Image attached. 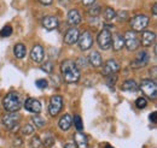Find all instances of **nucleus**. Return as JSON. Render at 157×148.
<instances>
[{
	"mask_svg": "<svg viewBox=\"0 0 157 148\" xmlns=\"http://www.w3.org/2000/svg\"><path fill=\"white\" fill-rule=\"evenodd\" d=\"M60 71L63 76V81L65 83H75L80 80V69L73 60H64L60 64Z\"/></svg>",
	"mask_w": 157,
	"mask_h": 148,
	"instance_id": "1",
	"label": "nucleus"
},
{
	"mask_svg": "<svg viewBox=\"0 0 157 148\" xmlns=\"http://www.w3.org/2000/svg\"><path fill=\"white\" fill-rule=\"evenodd\" d=\"M21 98L18 95V93L16 92H11L9 93L4 100H2V105H4V109L10 113H13V112H17L21 107Z\"/></svg>",
	"mask_w": 157,
	"mask_h": 148,
	"instance_id": "2",
	"label": "nucleus"
},
{
	"mask_svg": "<svg viewBox=\"0 0 157 148\" xmlns=\"http://www.w3.org/2000/svg\"><path fill=\"white\" fill-rule=\"evenodd\" d=\"M140 91L150 99H156L157 96V86L156 82L152 80H143L140 83Z\"/></svg>",
	"mask_w": 157,
	"mask_h": 148,
	"instance_id": "3",
	"label": "nucleus"
},
{
	"mask_svg": "<svg viewBox=\"0 0 157 148\" xmlns=\"http://www.w3.org/2000/svg\"><path fill=\"white\" fill-rule=\"evenodd\" d=\"M149 17L145 15H137L129 20V24L134 31H141L149 25Z\"/></svg>",
	"mask_w": 157,
	"mask_h": 148,
	"instance_id": "4",
	"label": "nucleus"
},
{
	"mask_svg": "<svg viewBox=\"0 0 157 148\" xmlns=\"http://www.w3.org/2000/svg\"><path fill=\"white\" fill-rule=\"evenodd\" d=\"M123 40H124V46L127 47L128 51H136L140 42H139V39H138L137 34L134 31H127L123 36Z\"/></svg>",
	"mask_w": 157,
	"mask_h": 148,
	"instance_id": "5",
	"label": "nucleus"
},
{
	"mask_svg": "<svg viewBox=\"0 0 157 148\" xmlns=\"http://www.w3.org/2000/svg\"><path fill=\"white\" fill-rule=\"evenodd\" d=\"M111 33L108 30V29H103L100 33L98 34L97 37V41H98L99 47L104 51L109 50L111 47Z\"/></svg>",
	"mask_w": 157,
	"mask_h": 148,
	"instance_id": "6",
	"label": "nucleus"
},
{
	"mask_svg": "<svg viewBox=\"0 0 157 148\" xmlns=\"http://www.w3.org/2000/svg\"><path fill=\"white\" fill-rule=\"evenodd\" d=\"M63 107V98L60 95H53L50 100V106H48V112L52 117H56Z\"/></svg>",
	"mask_w": 157,
	"mask_h": 148,
	"instance_id": "7",
	"label": "nucleus"
},
{
	"mask_svg": "<svg viewBox=\"0 0 157 148\" xmlns=\"http://www.w3.org/2000/svg\"><path fill=\"white\" fill-rule=\"evenodd\" d=\"M78 47L82 50V51H87L92 47L93 45V39H92V35L90 31H83L78 35Z\"/></svg>",
	"mask_w": 157,
	"mask_h": 148,
	"instance_id": "8",
	"label": "nucleus"
},
{
	"mask_svg": "<svg viewBox=\"0 0 157 148\" xmlns=\"http://www.w3.org/2000/svg\"><path fill=\"white\" fill-rule=\"evenodd\" d=\"M18 122H20V116L16 114L15 112L13 113H9V114L2 117V124L6 127L7 130L15 129V127L18 125Z\"/></svg>",
	"mask_w": 157,
	"mask_h": 148,
	"instance_id": "9",
	"label": "nucleus"
},
{
	"mask_svg": "<svg viewBox=\"0 0 157 148\" xmlns=\"http://www.w3.org/2000/svg\"><path fill=\"white\" fill-rule=\"evenodd\" d=\"M120 70V65L115 60V59H109L104 66H103V71H101V75L104 76H110V75H116Z\"/></svg>",
	"mask_w": 157,
	"mask_h": 148,
	"instance_id": "10",
	"label": "nucleus"
},
{
	"mask_svg": "<svg viewBox=\"0 0 157 148\" xmlns=\"http://www.w3.org/2000/svg\"><path fill=\"white\" fill-rule=\"evenodd\" d=\"M149 59H150L149 53H147V52H145V51H141V52H139V53H138V56L136 57V59L132 61L131 66H132L133 69H140V68H144V66L149 63Z\"/></svg>",
	"mask_w": 157,
	"mask_h": 148,
	"instance_id": "11",
	"label": "nucleus"
},
{
	"mask_svg": "<svg viewBox=\"0 0 157 148\" xmlns=\"http://www.w3.org/2000/svg\"><path fill=\"white\" fill-rule=\"evenodd\" d=\"M24 107L28 112H32L35 114H39L41 112V104L38 99H34V98H28L24 102Z\"/></svg>",
	"mask_w": 157,
	"mask_h": 148,
	"instance_id": "12",
	"label": "nucleus"
},
{
	"mask_svg": "<svg viewBox=\"0 0 157 148\" xmlns=\"http://www.w3.org/2000/svg\"><path fill=\"white\" fill-rule=\"evenodd\" d=\"M156 41V34L151 30H145L141 34V45L144 47H150Z\"/></svg>",
	"mask_w": 157,
	"mask_h": 148,
	"instance_id": "13",
	"label": "nucleus"
},
{
	"mask_svg": "<svg viewBox=\"0 0 157 148\" xmlns=\"http://www.w3.org/2000/svg\"><path fill=\"white\" fill-rule=\"evenodd\" d=\"M78 35H80V33H78V30L76 28H70L67 31L65 36H64V42L67 45H69V46L70 45H74V43H78Z\"/></svg>",
	"mask_w": 157,
	"mask_h": 148,
	"instance_id": "14",
	"label": "nucleus"
},
{
	"mask_svg": "<svg viewBox=\"0 0 157 148\" xmlns=\"http://www.w3.org/2000/svg\"><path fill=\"white\" fill-rule=\"evenodd\" d=\"M30 58L34 63L40 64L44 60V48H42V46H40V45L33 46L32 52H30Z\"/></svg>",
	"mask_w": 157,
	"mask_h": 148,
	"instance_id": "15",
	"label": "nucleus"
},
{
	"mask_svg": "<svg viewBox=\"0 0 157 148\" xmlns=\"http://www.w3.org/2000/svg\"><path fill=\"white\" fill-rule=\"evenodd\" d=\"M67 20H68V24L71 25V27H75V25H78L81 23V15L78 10H70L68 12V17H67Z\"/></svg>",
	"mask_w": 157,
	"mask_h": 148,
	"instance_id": "16",
	"label": "nucleus"
},
{
	"mask_svg": "<svg viewBox=\"0 0 157 148\" xmlns=\"http://www.w3.org/2000/svg\"><path fill=\"white\" fill-rule=\"evenodd\" d=\"M42 25L47 29V30H53L56 28H58L59 22L58 18L55 17V16H47L42 19Z\"/></svg>",
	"mask_w": 157,
	"mask_h": 148,
	"instance_id": "17",
	"label": "nucleus"
},
{
	"mask_svg": "<svg viewBox=\"0 0 157 148\" xmlns=\"http://www.w3.org/2000/svg\"><path fill=\"white\" fill-rule=\"evenodd\" d=\"M111 46H113V50L115 52H118V51H121L123 48L124 40H123V36L120 33H115L114 37H111Z\"/></svg>",
	"mask_w": 157,
	"mask_h": 148,
	"instance_id": "18",
	"label": "nucleus"
},
{
	"mask_svg": "<svg viewBox=\"0 0 157 148\" xmlns=\"http://www.w3.org/2000/svg\"><path fill=\"white\" fill-rule=\"evenodd\" d=\"M71 124H73V118H71V116H70V114H68V113L63 114V116L60 117V119H59V122H58L59 128L63 130V131H67V130L70 129Z\"/></svg>",
	"mask_w": 157,
	"mask_h": 148,
	"instance_id": "19",
	"label": "nucleus"
},
{
	"mask_svg": "<svg viewBox=\"0 0 157 148\" xmlns=\"http://www.w3.org/2000/svg\"><path fill=\"white\" fill-rule=\"evenodd\" d=\"M75 140V145L78 146V148H88V140L86 137V135H83L82 132H76L74 136Z\"/></svg>",
	"mask_w": 157,
	"mask_h": 148,
	"instance_id": "20",
	"label": "nucleus"
},
{
	"mask_svg": "<svg viewBox=\"0 0 157 148\" xmlns=\"http://www.w3.org/2000/svg\"><path fill=\"white\" fill-rule=\"evenodd\" d=\"M88 61H90V64H91L92 66H94V68H99V66L103 64V59H101L100 53H99V52H96V51L91 52V54L88 57Z\"/></svg>",
	"mask_w": 157,
	"mask_h": 148,
	"instance_id": "21",
	"label": "nucleus"
},
{
	"mask_svg": "<svg viewBox=\"0 0 157 148\" xmlns=\"http://www.w3.org/2000/svg\"><path fill=\"white\" fill-rule=\"evenodd\" d=\"M13 54L16 58H18V59H23L25 54H27V48H25V46L23 45V43H17V45H15V47H13Z\"/></svg>",
	"mask_w": 157,
	"mask_h": 148,
	"instance_id": "22",
	"label": "nucleus"
},
{
	"mask_svg": "<svg viewBox=\"0 0 157 148\" xmlns=\"http://www.w3.org/2000/svg\"><path fill=\"white\" fill-rule=\"evenodd\" d=\"M122 91L136 93V92H138V84L136 83V81H133V80H127V81L122 84Z\"/></svg>",
	"mask_w": 157,
	"mask_h": 148,
	"instance_id": "23",
	"label": "nucleus"
},
{
	"mask_svg": "<svg viewBox=\"0 0 157 148\" xmlns=\"http://www.w3.org/2000/svg\"><path fill=\"white\" fill-rule=\"evenodd\" d=\"M103 16H104V18L106 19V20H111L113 18L116 17V12L111 7H105L104 11H103Z\"/></svg>",
	"mask_w": 157,
	"mask_h": 148,
	"instance_id": "24",
	"label": "nucleus"
},
{
	"mask_svg": "<svg viewBox=\"0 0 157 148\" xmlns=\"http://www.w3.org/2000/svg\"><path fill=\"white\" fill-rule=\"evenodd\" d=\"M13 33V29L11 25H5L1 30H0V36L1 37H9Z\"/></svg>",
	"mask_w": 157,
	"mask_h": 148,
	"instance_id": "25",
	"label": "nucleus"
},
{
	"mask_svg": "<svg viewBox=\"0 0 157 148\" xmlns=\"http://www.w3.org/2000/svg\"><path fill=\"white\" fill-rule=\"evenodd\" d=\"M41 70L46 74H51L53 71V63L52 61H45V64L41 65Z\"/></svg>",
	"mask_w": 157,
	"mask_h": 148,
	"instance_id": "26",
	"label": "nucleus"
},
{
	"mask_svg": "<svg viewBox=\"0 0 157 148\" xmlns=\"http://www.w3.org/2000/svg\"><path fill=\"white\" fill-rule=\"evenodd\" d=\"M74 125H75V128L78 131H82L83 130V123H82V119H81V117L80 116H74Z\"/></svg>",
	"mask_w": 157,
	"mask_h": 148,
	"instance_id": "27",
	"label": "nucleus"
},
{
	"mask_svg": "<svg viewBox=\"0 0 157 148\" xmlns=\"http://www.w3.org/2000/svg\"><path fill=\"white\" fill-rule=\"evenodd\" d=\"M32 120H33V123L35 124V127L36 128H42L44 125H45V119L44 118H41V117H39V116H34L33 118H32Z\"/></svg>",
	"mask_w": 157,
	"mask_h": 148,
	"instance_id": "28",
	"label": "nucleus"
},
{
	"mask_svg": "<svg viewBox=\"0 0 157 148\" xmlns=\"http://www.w3.org/2000/svg\"><path fill=\"white\" fill-rule=\"evenodd\" d=\"M42 146V142H41V140H40L39 136H34L33 139H32V141H30V147L32 148H40Z\"/></svg>",
	"mask_w": 157,
	"mask_h": 148,
	"instance_id": "29",
	"label": "nucleus"
},
{
	"mask_svg": "<svg viewBox=\"0 0 157 148\" xmlns=\"http://www.w3.org/2000/svg\"><path fill=\"white\" fill-rule=\"evenodd\" d=\"M136 105H137L138 109H145L147 106V101L145 98H138L136 100Z\"/></svg>",
	"mask_w": 157,
	"mask_h": 148,
	"instance_id": "30",
	"label": "nucleus"
},
{
	"mask_svg": "<svg viewBox=\"0 0 157 148\" xmlns=\"http://www.w3.org/2000/svg\"><path fill=\"white\" fill-rule=\"evenodd\" d=\"M34 127L33 125H30V124H25L24 127H23V129H22V132L24 134V135H32L33 132H34Z\"/></svg>",
	"mask_w": 157,
	"mask_h": 148,
	"instance_id": "31",
	"label": "nucleus"
},
{
	"mask_svg": "<svg viewBox=\"0 0 157 148\" xmlns=\"http://www.w3.org/2000/svg\"><path fill=\"white\" fill-rule=\"evenodd\" d=\"M35 86L40 88V89H45L47 86H48V82H47V80H38L36 82H35Z\"/></svg>",
	"mask_w": 157,
	"mask_h": 148,
	"instance_id": "32",
	"label": "nucleus"
},
{
	"mask_svg": "<svg viewBox=\"0 0 157 148\" xmlns=\"http://www.w3.org/2000/svg\"><path fill=\"white\" fill-rule=\"evenodd\" d=\"M116 16H117L118 20L124 22V20H127V18H128V12L127 11H120L118 13H116Z\"/></svg>",
	"mask_w": 157,
	"mask_h": 148,
	"instance_id": "33",
	"label": "nucleus"
},
{
	"mask_svg": "<svg viewBox=\"0 0 157 148\" xmlns=\"http://www.w3.org/2000/svg\"><path fill=\"white\" fill-rule=\"evenodd\" d=\"M116 80H117L116 75H110V76H108V81H106V84H108L109 87H111V86H114V84L116 83Z\"/></svg>",
	"mask_w": 157,
	"mask_h": 148,
	"instance_id": "34",
	"label": "nucleus"
},
{
	"mask_svg": "<svg viewBox=\"0 0 157 148\" xmlns=\"http://www.w3.org/2000/svg\"><path fill=\"white\" fill-rule=\"evenodd\" d=\"M42 145L44 146H46V147H51V146H53L55 145V139L53 137H46L45 140H44V142H42Z\"/></svg>",
	"mask_w": 157,
	"mask_h": 148,
	"instance_id": "35",
	"label": "nucleus"
},
{
	"mask_svg": "<svg viewBox=\"0 0 157 148\" xmlns=\"http://www.w3.org/2000/svg\"><path fill=\"white\" fill-rule=\"evenodd\" d=\"M99 12H100V6H98V5H96L94 9H93V7L90 9V15H91V16H98Z\"/></svg>",
	"mask_w": 157,
	"mask_h": 148,
	"instance_id": "36",
	"label": "nucleus"
},
{
	"mask_svg": "<svg viewBox=\"0 0 157 148\" xmlns=\"http://www.w3.org/2000/svg\"><path fill=\"white\" fill-rule=\"evenodd\" d=\"M96 0H81V2L85 5V6H90V5H93Z\"/></svg>",
	"mask_w": 157,
	"mask_h": 148,
	"instance_id": "37",
	"label": "nucleus"
},
{
	"mask_svg": "<svg viewBox=\"0 0 157 148\" xmlns=\"http://www.w3.org/2000/svg\"><path fill=\"white\" fill-rule=\"evenodd\" d=\"M39 1L42 4V5H45V6H50V5L52 4L53 0H39Z\"/></svg>",
	"mask_w": 157,
	"mask_h": 148,
	"instance_id": "38",
	"label": "nucleus"
},
{
	"mask_svg": "<svg viewBox=\"0 0 157 148\" xmlns=\"http://www.w3.org/2000/svg\"><path fill=\"white\" fill-rule=\"evenodd\" d=\"M156 117H157V113L156 112H152V113L150 114V120L155 123V122H156Z\"/></svg>",
	"mask_w": 157,
	"mask_h": 148,
	"instance_id": "39",
	"label": "nucleus"
},
{
	"mask_svg": "<svg viewBox=\"0 0 157 148\" xmlns=\"http://www.w3.org/2000/svg\"><path fill=\"white\" fill-rule=\"evenodd\" d=\"M152 15H154V16L157 15V4H154V5H152Z\"/></svg>",
	"mask_w": 157,
	"mask_h": 148,
	"instance_id": "40",
	"label": "nucleus"
},
{
	"mask_svg": "<svg viewBox=\"0 0 157 148\" xmlns=\"http://www.w3.org/2000/svg\"><path fill=\"white\" fill-rule=\"evenodd\" d=\"M64 148H76V146H75L74 143H71V142H69V143H67V145L64 146Z\"/></svg>",
	"mask_w": 157,
	"mask_h": 148,
	"instance_id": "41",
	"label": "nucleus"
},
{
	"mask_svg": "<svg viewBox=\"0 0 157 148\" xmlns=\"http://www.w3.org/2000/svg\"><path fill=\"white\" fill-rule=\"evenodd\" d=\"M58 1H59V2H60V4H62V5H67L69 0H58Z\"/></svg>",
	"mask_w": 157,
	"mask_h": 148,
	"instance_id": "42",
	"label": "nucleus"
},
{
	"mask_svg": "<svg viewBox=\"0 0 157 148\" xmlns=\"http://www.w3.org/2000/svg\"><path fill=\"white\" fill-rule=\"evenodd\" d=\"M106 148H114V147H111V146H106Z\"/></svg>",
	"mask_w": 157,
	"mask_h": 148,
	"instance_id": "43",
	"label": "nucleus"
}]
</instances>
